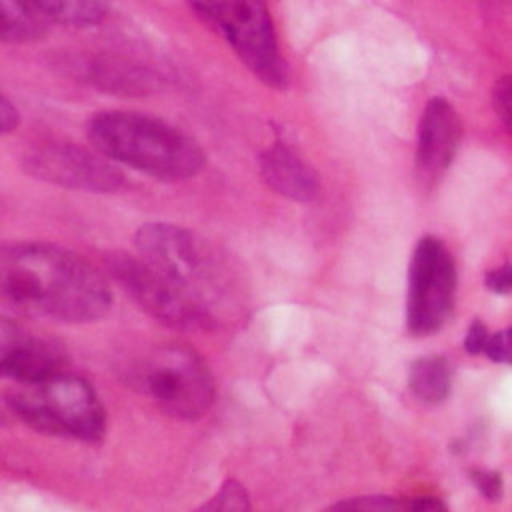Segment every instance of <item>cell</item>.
<instances>
[{
  "label": "cell",
  "mask_w": 512,
  "mask_h": 512,
  "mask_svg": "<svg viewBox=\"0 0 512 512\" xmlns=\"http://www.w3.org/2000/svg\"><path fill=\"white\" fill-rule=\"evenodd\" d=\"M2 302L26 316L60 322H94L108 314V280L82 256L46 242H20L2 248Z\"/></svg>",
  "instance_id": "obj_1"
},
{
  "label": "cell",
  "mask_w": 512,
  "mask_h": 512,
  "mask_svg": "<svg viewBox=\"0 0 512 512\" xmlns=\"http://www.w3.org/2000/svg\"><path fill=\"white\" fill-rule=\"evenodd\" d=\"M484 284L488 290L496 294L512 292V264H504L500 268L488 270L484 276Z\"/></svg>",
  "instance_id": "obj_21"
},
{
  "label": "cell",
  "mask_w": 512,
  "mask_h": 512,
  "mask_svg": "<svg viewBox=\"0 0 512 512\" xmlns=\"http://www.w3.org/2000/svg\"><path fill=\"white\" fill-rule=\"evenodd\" d=\"M456 266L450 250L436 236H422L408 268L406 326L414 336L438 332L454 310Z\"/></svg>",
  "instance_id": "obj_8"
},
{
  "label": "cell",
  "mask_w": 512,
  "mask_h": 512,
  "mask_svg": "<svg viewBox=\"0 0 512 512\" xmlns=\"http://www.w3.org/2000/svg\"><path fill=\"white\" fill-rule=\"evenodd\" d=\"M238 54L244 66L272 88L286 86V66L278 50L264 0H186Z\"/></svg>",
  "instance_id": "obj_5"
},
{
  "label": "cell",
  "mask_w": 512,
  "mask_h": 512,
  "mask_svg": "<svg viewBox=\"0 0 512 512\" xmlns=\"http://www.w3.org/2000/svg\"><path fill=\"white\" fill-rule=\"evenodd\" d=\"M86 132L106 158L158 180H186L204 166V152L188 134L146 114L106 110L92 116Z\"/></svg>",
  "instance_id": "obj_2"
},
{
  "label": "cell",
  "mask_w": 512,
  "mask_h": 512,
  "mask_svg": "<svg viewBox=\"0 0 512 512\" xmlns=\"http://www.w3.org/2000/svg\"><path fill=\"white\" fill-rule=\"evenodd\" d=\"M488 336H490L488 328H486L480 320H474V322L468 326V332H466V338H464V348H466V352L472 354V356L482 354Z\"/></svg>",
  "instance_id": "obj_22"
},
{
  "label": "cell",
  "mask_w": 512,
  "mask_h": 512,
  "mask_svg": "<svg viewBox=\"0 0 512 512\" xmlns=\"http://www.w3.org/2000/svg\"><path fill=\"white\" fill-rule=\"evenodd\" d=\"M260 172L272 190L290 200L308 202L318 192L316 172L284 142H276L262 152Z\"/></svg>",
  "instance_id": "obj_12"
},
{
  "label": "cell",
  "mask_w": 512,
  "mask_h": 512,
  "mask_svg": "<svg viewBox=\"0 0 512 512\" xmlns=\"http://www.w3.org/2000/svg\"><path fill=\"white\" fill-rule=\"evenodd\" d=\"M462 138V122L454 106L444 98H432L418 124L416 168L418 174L434 182L452 164Z\"/></svg>",
  "instance_id": "obj_11"
},
{
  "label": "cell",
  "mask_w": 512,
  "mask_h": 512,
  "mask_svg": "<svg viewBox=\"0 0 512 512\" xmlns=\"http://www.w3.org/2000/svg\"><path fill=\"white\" fill-rule=\"evenodd\" d=\"M472 484L486 500H498L502 494V478L498 472L492 470H472L470 472Z\"/></svg>",
  "instance_id": "obj_20"
},
{
  "label": "cell",
  "mask_w": 512,
  "mask_h": 512,
  "mask_svg": "<svg viewBox=\"0 0 512 512\" xmlns=\"http://www.w3.org/2000/svg\"><path fill=\"white\" fill-rule=\"evenodd\" d=\"M46 30V16L30 0H2V38L22 44L38 40Z\"/></svg>",
  "instance_id": "obj_14"
},
{
  "label": "cell",
  "mask_w": 512,
  "mask_h": 512,
  "mask_svg": "<svg viewBox=\"0 0 512 512\" xmlns=\"http://www.w3.org/2000/svg\"><path fill=\"white\" fill-rule=\"evenodd\" d=\"M6 404L42 434L98 442L106 432V412L92 384L64 370L38 382L18 384L6 394Z\"/></svg>",
  "instance_id": "obj_3"
},
{
  "label": "cell",
  "mask_w": 512,
  "mask_h": 512,
  "mask_svg": "<svg viewBox=\"0 0 512 512\" xmlns=\"http://www.w3.org/2000/svg\"><path fill=\"white\" fill-rule=\"evenodd\" d=\"M26 170L40 180L88 192H114L122 172L102 152H90L70 142H50L28 152Z\"/></svg>",
  "instance_id": "obj_9"
},
{
  "label": "cell",
  "mask_w": 512,
  "mask_h": 512,
  "mask_svg": "<svg viewBox=\"0 0 512 512\" xmlns=\"http://www.w3.org/2000/svg\"><path fill=\"white\" fill-rule=\"evenodd\" d=\"M492 362L510 364L512 366V328L500 330L496 334H490L482 352Z\"/></svg>",
  "instance_id": "obj_18"
},
{
  "label": "cell",
  "mask_w": 512,
  "mask_h": 512,
  "mask_svg": "<svg viewBox=\"0 0 512 512\" xmlns=\"http://www.w3.org/2000/svg\"><path fill=\"white\" fill-rule=\"evenodd\" d=\"M104 264L110 278L158 322L178 330L210 328L216 322L214 314L140 254L112 252Z\"/></svg>",
  "instance_id": "obj_7"
},
{
  "label": "cell",
  "mask_w": 512,
  "mask_h": 512,
  "mask_svg": "<svg viewBox=\"0 0 512 512\" xmlns=\"http://www.w3.org/2000/svg\"><path fill=\"white\" fill-rule=\"evenodd\" d=\"M48 20H56L70 26L98 24L108 8L110 0H30Z\"/></svg>",
  "instance_id": "obj_15"
},
{
  "label": "cell",
  "mask_w": 512,
  "mask_h": 512,
  "mask_svg": "<svg viewBox=\"0 0 512 512\" xmlns=\"http://www.w3.org/2000/svg\"><path fill=\"white\" fill-rule=\"evenodd\" d=\"M140 388L170 416L196 420L214 402V378L204 358L186 344L156 348L138 372Z\"/></svg>",
  "instance_id": "obj_6"
},
{
  "label": "cell",
  "mask_w": 512,
  "mask_h": 512,
  "mask_svg": "<svg viewBox=\"0 0 512 512\" xmlns=\"http://www.w3.org/2000/svg\"><path fill=\"white\" fill-rule=\"evenodd\" d=\"M0 340L2 374L16 384L38 382L62 372L66 364V350L58 342L30 334L8 320L2 322Z\"/></svg>",
  "instance_id": "obj_10"
},
{
  "label": "cell",
  "mask_w": 512,
  "mask_h": 512,
  "mask_svg": "<svg viewBox=\"0 0 512 512\" xmlns=\"http://www.w3.org/2000/svg\"><path fill=\"white\" fill-rule=\"evenodd\" d=\"M492 104L502 124L512 132V76H502L494 84Z\"/></svg>",
  "instance_id": "obj_17"
},
{
  "label": "cell",
  "mask_w": 512,
  "mask_h": 512,
  "mask_svg": "<svg viewBox=\"0 0 512 512\" xmlns=\"http://www.w3.org/2000/svg\"><path fill=\"white\" fill-rule=\"evenodd\" d=\"M0 126L4 134H8L18 126V110L6 96H2V102H0Z\"/></svg>",
  "instance_id": "obj_23"
},
{
  "label": "cell",
  "mask_w": 512,
  "mask_h": 512,
  "mask_svg": "<svg viewBox=\"0 0 512 512\" xmlns=\"http://www.w3.org/2000/svg\"><path fill=\"white\" fill-rule=\"evenodd\" d=\"M204 508H210V510H248L250 502H248V494H246L244 486L230 478L222 484L218 494L210 502L204 504Z\"/></svg>",
  "instance_id": "obj_16"
},
{
  "label": "cell",
  "mask_w": 512,
  "mask_h": 512,
  "mask_svg": "<svg viewBox=\"0 0 512 512\" xmlns=\"http://www.w3.org/2000/svg\"><path fill=\"white\" fill-rule=\"evenodd\" d=\"M452 368L444 356L430 354L414 360L408 370V388L424 404H440L448 398Z\"/></svg>",
  "instance_id": "obj_13"
},
{
  "label": "cell",
  "mask_w": 512,
  "mask_h": 512,
  "mask_svg": "<svg viewBox=\"0 0 512 512\" xmlns=\"http://www.w3.org/2000/svg\"><path fill=\"white\" fill-rule=\"evenodd\" d=\"M334 508H360V510H392V508H408V502L392 500L390 496H360L356 500H346L334 504Z\"/></svg>",
  "instance_id": "obj_19"
},
{
  "label": "cell",
  "mask_w": 512,
  "mask_h": 512,
  "mask_svg": "<svg viewBox=\"0 0 512 512\" xmlns=\"http://www.w3.org/2000/svg\"><path fill=\"white\" fill-rule=\"evenodd\" d=\"M134 244L142 258L170 276L216 318V308L228 300L232 288L230 274L206 240L178 224L148 222L138 228Z\"/></svg>",
  "instance_id": "obj_4"
}]
</instances>
